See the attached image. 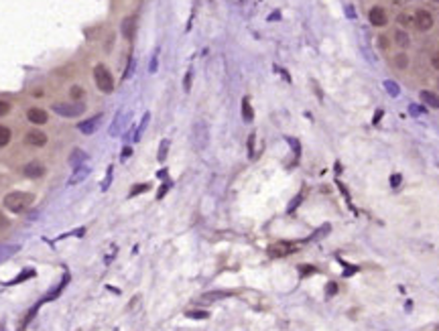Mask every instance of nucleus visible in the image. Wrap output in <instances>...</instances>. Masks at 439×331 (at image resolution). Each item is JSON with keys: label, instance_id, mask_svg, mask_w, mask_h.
Instances as JSON below:
<instances>
[{"label": "nucleus", "instance_id": "obj_1", "mask_svg": "<svg viewBox=\"0 0 439 331\" xmlns=\"http://www.w3.org/2000/svg\"><path fill=\"white\" fill-rule=\"evenodd\" d=\"M33 203V195L30 193H24V191H12L4 197V207L12 214H22L30 207Z\"/></svg>", "mask_w": 439, "mask_h": 331}, {"label": "nucleus", "instance_id": "obj_2", "mask_svg": "<svg viewBox=\"0 0 439 331\" xmlns=\"http://www.w3.org/2000/svg\"><path fill=\"white\" fill-rule=\"evenodd\" d=\"M192 140H194V146L198 150H206L208 144H210V126L206 120H196V124L192 128Z\"/></svg>", "mask_w": 439, "mask_h": 331}, {"label": "nucleus", "instance_id": "obj_3", "mask_svg": "<svg viewBox=\"0 0 439 331\" xmlns=\"http://www.w3.org/2000/svg\"><path fill=\"white\" fill-rule=\"evenodd\" d=\"M53 112L61 118H78L86 112V104L84 102H61V104H53Z\"/></svg>", "mask_w": 439, "mask_h": 331}, {"label": "nucleus", "instance_id": "obj_4", "mask_svg": "<svg viewBox=\"0 0 439 331\" xmlns=\"http://www.w3.org/2000/svg\"><path fill=\"white\" fill-rule=\"evenodd\" d=\"M94 79H96V85L100 87V92L104 94H110L114 89V79H112V73L106 65H96L94 67Z\"/></svg>", "mask_w": 439, "mask_h": 331}, {"label": "nucleus", "instance_id": "obj_5", "mask_svg": "<svg viewBox=\"0 0 439 331\" xmlns=\"http://www.w3.org/2000/svg\"><path fill=\"white\" fill-rule=\"evenodd\" d=\"M102 120H104V114H96L94 118H88V120H82V122H78V130L82 132V134H86V136H90V134H94L98 128H100V124H102Z\"/></svg>", "mask_w": 439, "mask_h": 331}, {"label": "nucleus", "instance_id": "obj_6", "mask_svg": "<svg viewBox=\"0 0 439 331\" xmlns=\"http://www.w3.org/2000/svg\"><path fill=\"white\" fill-rule=\"evenodd\" d=\"M299 250V246L295 244V242H278V244H272L270 248H268V254L270 256H287V254H291V252H297Z\"/></svg>", "mask_w": 439, "mask_h": 331}, {"label": "nucleus", "instance_id": "obj_7", "mask_svg": "<svg viewBox=\"0 0 439 331\" xmlns=\"http://www.w3.org/2000/svg\"><path fill=\"white\" fill-rule=\"evenodd\" d=\"M415 24H417V28L419 31H429V28L433 26V16H431V12L429 10H417L415 12Z\"/></svg>", "mask_w": 439, "mask_h": 331}, {"label": "nucleus", "instance_id": "obj_8", "mask_svg": "<svg viewBox=\"0 0 439 331\" xmlns=\"http://www.w3.org/2000/svg\"><path fill=\"white\" fill-rule=\"evenodd\" d=\"M368 20H370L374 26H384V24L388 22V16H386L384 8L374 6V8H370V12H368Z\"/></svg>", "mask_w": 439, "mask_h": 331}, {"label": "nucleus", "instance_id": "obj_9", "mask_svg": "<svg viewBox=\"0 0 439 331\" xmlns=\"http://www.w3.org/2000/svg\"><path fill=\"white\" fill-rule=\"evenodd\" d=\"M24 142L30 146H45L47 144V134L41 130H28L24 136Z\"/></svg>", "mask_w": 439, "mask_h": 331}, {"label": "nucleus", "instance_id": "obj_10", "mask_svg": "<svg viewBox=\"0 0 439 331\" xmlns=\"http://www.w3.org/2000/svg\"><path fill=\"white\" fill-rule=\"evenodd\" d=\"M26 118H28L33 124H45L47 120H49V114H47L43 108H28V110H26Z\"/></svg>", "mask_w": 439, "mask_h": 331}, {"label": "nucleus", "instance_id": "obj_11", "mask_svg": "<svg viewBox=\"0 0 439 331\" xmlns=\"http://www.w3.org/2000/svg\"><path fill=\"white\" fill-rule=\"evenodd\" d=\"M68 163H70V167L78 169V167H82V165L88 163V153H86V150H82V148H74L72 155H70V159H68Z\"/></svg>", "mask_w": 439, "mask_h": 331}, {"label": "nucleus", "instance_id": "obj_12", "mask_svg": "<svg viewBox=\"0 0 439 331\" xmlns=\"http://www.w3.org/2000/svg\"><path fill=\"white\" fill-rule=\"evenodd\" d=\"M22 173L28 177V179H39V177H43L45 175V167L41 165V163H37V161H33V163H28V165H24V169H22Z\"/></svg>", "mask_w": 439, "mask_h": 331}, {"label": "nucleus", "instance_id": "obj_13", "mask_svg": "<svg viewBox=\"0 0 439 331\" xmlns=\"http://www.w3.org/2000/svg\"><path fill=\"white\" fill-rule=\"evenodd\" d=\"M134 33H136V18H134V16L124 18V20H122V35L126 37V39H132Z\"/></svg>", "mask_w": 439, "mask_h": 331}, {"label": "nucleus", "instance_id": "obj_14", "mask_svg": "<svg viewBox=\"0 0 439 331\" xmlns=\"http://www.w3.org/2000/svg\"><path fill=\"white\" fill-rule=\"evenodd\" d=\"M88 175H90V167H88V165H82V167L74 169V175L70 177V185H78V183H82Z\"/></svg>", "mask_w": 439, "mask_h": 331}, {"label": "nucleus", "instance_id": "obj_15", "mask_svg": "<svg viewBox=\"0 0 439 331\" xmlns=\"http://www.w3.org/2000/svg\"><path fill=\"white\" fill-rule=\"evenodd\" d=\"M419 98H421V102H423V104H427V106H431V108L439 110V96H437V94L429 92V89H423V92L419 94Z\"/></svg>", "mask_w": 439, "mask_h": 331}, {"label": "nucleus", "instance_id": "obj_16", "mask_svg": "<svg viewBox=\"0 0 439 331\" xmlns=\"http://www.w3.org/2000/svg\"><path fill=\"white\" fill-rule=\"evenodd\" d=\"M242 118H244V122H252L254 120V110H252V106H250L248 98L242 100Z\"/></svg>", "mask_w": 439, "mask_h": 331}, {"label": "nucleus", "instance_id": "obj_17", "mask_svg": "<svg viewBox=\"0 0 439 331\" xmlns=\"http://www.w3.org/2000/svg\"><path fill=\"white\" fill-rule=\"evenodd\" d=\"M10 138H12L10 128H6V126H0V146H6V144L10 142Z\"/></svg>", "mask_w": 439, "mask_h": 331}, {"label": "nucleus", "instance_id": "obj_18", "mask_svg": "<svg viewBox=\"0 0 439 331\" xmlns=\"http://www.w3.org/2000/svg\"><path fill=\"white\" fill-rule=\"evenodd\" d=\"M392 61H394V65H396L398 69H404L406 65H409V57H406L404 53H398V55L392 59Z\"/></svg>", "mask_w": 439, "mask_h": 331}, {"label": "nucleus", "instance_id": "obj_19", "mask_svg": "<svg viewBox=\"0 0 439 331\" xmlns=\"http://www.w3.org/2000/svg\"><path fill=\"white\" fill-rule=\"evenodd\" d=\"M18 250V246H0V260H6Z\"/></svg>", "mask_w": 439, "mask_h": 331}, {"label": "nucleus", "instance_id": "obj_20", "mask_svg": "<svg viewBox=\"0 0 439 331\" xmlns=\"http://www.w3.org/2000/svg\"><path fill=\"white\" fill-rule=\"evenodd\" d=\"M394 41H396V45H400V47H406L411 41H409V35L406 33H402V31H396L394 33Z\"/></svg>", "mask_w": 439, "mask_h": 331}, {"label": "nucleus", "instance_id": "obj_21", "mask_svg": "<svg viewBox=\"0 0 439 331\" xmlns=\"http://www.w3.org/2000/svg\"><path fill=\"white\" fill-rule=\"evenodd\" d=\"M120 124H122V112H118V114H116V118H114V124L110 126V136H118Z\"/></svg>", "mask_w": 439, "mask_h": 331}, {"label": "nucleus", "instance_id": "obj_22", "mask_svg": "<svg viewBox=\"0 0 439 331\" xmlns=\"http://www.w3.org/2000/svg\"><path fill=\"white\" fill-rule=\"evenodd\" d=\"M384 87H386V92H388L390 96H394V98H396V96L400 94V89H398V85H396L394 81H390V79H388V81H384Z\"/></svg>", "mask_w": 439, "mask_h": 331}, {"label": "nucleus", "instance_id": "obj_23", "mask_svg": "<svg viewBox=\"0 0 439 331\" xmlns=\"http://www.w3.org/2000/svg\"><path fill=\"white\" fill-rule=\"evenodd\" d=\"M167 150H169V140H163L161 146H159V155H156V159H159L161 163L167 159Z\"/></svg>", "mask_w": 439, "mask_h": 331}, {"label": "nucleus", "instance_id": "obj_24", "mask_svg": "<svg viewBox=\"0 0 439 331\" xmlns=\"http://www.w3.org/2000/svg\"><path fill=\"white\" fill-rule=\"evenodd\" d=\"M148 118H150V114H144V118H142V122H140V126H138V132H136V136H134V140H138L140 138V134H142V130L146 128V124H148Z\"/></svg>", "mask_w": 439, "mask_h": 331}, {"label": "nucleus", "instance_id": "obj_25", "mask_svg": "<svg viewBox=\"0 0 439 331\" xmlns=\"http://www.w3.org/2000/svg\"><path fill=\"white\" fill-rule=\"evenodd\" d=\"M185 315L192 317V319H208V313H206V311H187Z\"/></svg>", "mask_w": 439, "mask_h": 331}, {"label": "nucleus", "instance_id": "obj_26", "mask_svg": "<svg viewBox=\"0 0 439 331\" xmlns=\"http://www.w3.org/2000/svg\"><path fill=\"white\" fill-rule=\"evenodd\" d=\"M82 96H84V89H82L80 85H74V87H72V98H74V102H80Z\"/></svg>", "mask_w": 439, "mask_h": 331}, {"label": "nucleus", "instance_id": "obj_27", "mask_svg": "<svg viewBox=\"0 0 439 331\" xmlns=\"http://www.w3.org/2000/svg\"><path fill=\"white\" fill-rule=\"evenodd\" d=\"M192 77H194L192 71L185 73V79H183V89H185V92H190V89H192Z\"/></svg>", "mask_w": 439, "mask_h": 331}, {"label": "nucleus", "instance_id": "obj_28", "mask_svg": "<svg viewBox=\"0 0 439 331\" xmlns=\"http://www.w3.org/2000/svg\"><path fill=\"white\" fill-rule=\"evenodd\" d=\"M132 71H134V59L130 57V61H128V69H126V71H124V75H122V79H124V81H126V79H128V77L132 75Z\"/></svg>", "mask_w": 439, "mask_h": 331}, {"label": "nucleus", "instance_id": "obj_29", "mask_svg": "<svg viewBox=\"0 0 439 331\" xmlns=\"http://www.w3.org/2000/svg\"><path fill=\"white\" fill-rule=\"evenodd\" d=\"M398 22H400L402 26H409V24H413V16H409V14H398Z\"/></svg>", "mask_w": 439, "mask_h": 331}, {"label": "nucleus", "instance_id": "obj_30", "mask_svg": "<svg viewBox=\"0 0 439 331\" xmlns=\"http://www.w3.org/2000/svg\"><path fill=\"white\" fill-rule=\"evenodd\" d=\"M144 191H148V185H146V183H144V185H136V187H132L130 195L134 197V195H138V193H144Z\"/></svg>", "mask_w": 439, "mask_h": 331}, {"label": "nucleus", "instance_id": "obj_31", "mask_svg": "<svg viewBox=\"0 0 439 331\" xmlns=\"http://www.w3.org/2000/svg\"><path fill=\"white\" fill-rule=\"evenodd\" d=\"M10 112V104L8 102H2L0 100V116H6Z\"/></svg>", "mask_w": 439, "mask_h": 331}, {"label": "nucleus", "instance_id": "obj_32", "mask_svg": "<svg viewBox=\"0 0 439 331\" xmlns=\"http://www.w3.org/2000/svg\"><path fill=\"white\" fill-rule=\"evenodd\" d=\"M254 134H256V132H252V134H250V138H248V150H250V157H254Z\"/></svg>", "mask_w": 439, "mask_h": 331}, {"label": "nucleus", "instance_id": "obj_33", "mask_svg": "<svg viewBox=\"0 0 439 331\" xmlns=\"http://www.w3.org/2000/svg\"><path fill=\"white\" fill-rule=\"evenodd\" d=\"M326 293H328V297H334V295L338 293V287H336V283H330V285H328V289H326Z\"/></svg>", "mask_w": 439, "mask_h": 331}, {"label": "nucleus", "instance_id": "obj_34", "mask_svg": "<svg viewBox=\"0 0 439 331\" xmlns=\"http://www.w3.org/2000/svg\"><path fill=\"white\" fill-rule=\"evenodd\" d=\"M8 226H10V222H8V218H6V216H2V214H0V230H6Z\"/></svg>", "mask_w": 439, "mask_h": 331}, {"label": "nucleus", "instance_id": "obj_35", "mask_svg": "<svg viewBox=\"0 0 439 331\" xmlns=\"http://www.w3.org/2000/svg\"><path fill=\"white\" fill-rule=\"evenodd\" d=\"M110 179H112V167L108 169V173H106V179H104V183H102V189H108V185H110Z\"/></svg>", "mask_w": 439, "mask_h": 331}, {"label": "nucleus", "instance_id": "obj_36", "mask_svg": "<svg viewBox=\"0 0 439 331\" xmlns=\"http://www.w3.org/2000/svg\"><path fill=\"white\" fill-rule=\"evenodd\" d=\"M400 179H402L400 175H392V177H390V187H398V185H400Z\"/></svg>", "mask_w": 439, "mask_h": 331}, {"label": "nucleus", "instance_id": "obj_37", "mask_svg": "<svg viewBox=\"0 0 439 331\" xmlns=\"http://www.w3.org/2000/svg\"><path fill=\"white\" fill-rule=\"evenodd\" d=\"M130 155H132V148H130V146H124V148H122V161H126Z\"/></svg>", "mask_w": 439, "mask_h": 331}, {"label": "nucleus", "instance_id": "obj_38", "mask_svg": "<svg viewBox=\"0 0 439 331\" xmlns=\"http://www.w3.org/2000/svg\"><path fill=\"white\" fill-rule=\"evenodd\" d=\"M378 45H380L382 49H388V37H386V35H380V37H378Z\"/></svg>", "mask_w": 439, "mask_h": 331}, {"label": "nucleus", "instance_id": "obj_39", "mask_svg": "<svg viewBox=\"0 0 439 331\" xmlns=\"http://www.w3.org/2000/svg\"><path fill=\"white\" fill-rule=\"evenodd\" d=\"M433 67H435V69H439V51L433 55Z\"/></svg>", "mask_w": 439, "mask_h": 331}, {"label": "nucleus", "instance_id": "obj_40", "mask_svg": "<svg viewBox=\"0 0 439 331\" xmlns=\"http://www.w3.org/2000/svg\"><path fill=\"white\" fill-rule=\"evenodd\" d=\"M380 116H382V110H378V112L374 114V124H376V122H380Z\"/></svg>", "mask_w": 439, "mask_h": 331}, {"label": "nucleus", "instance_id": "obj_41", "mask_svg": "<svg viewBox=\"0 0 439 331\" xmlns=\"http://www.w3.org/2000/svg\"><path fill=\"white\" fill-rule=\"evenodd\" d=\"M409 110H411V112H413V114H421V108H417V106H411V108H409Z\"/></svg>", "mask_w": 439, "mask_h": 331}, {"label": "nucleus", "instance_id": "obj_42", "mask_svg": "<svg viewBox=\"0 0 439 331\" xmlns=\"http://www.w3.org/2000/svg\"><path fill=\"white\" fill-rule=\"evenodd\" d=\"M278 16H280V14H278V12H272V14H270V16H268V20H276V18H278Z\"/></svg>", "mask_w": 439, "mask_h": 331}, {"label": "nucleus", "instance_id": "obj_43", "mask_svg": "<svg viewBox=\"0 0 439 331\" xmlns=\"http://www.w3.org/2000/svg\"><path fill=\"white\" fill-rule=\"evenodd\" d=\"M435 2H437V4H439V0H435Z\"/></svg>", "mask_w": 439, "mask_h": 331}, {"label": "nucleus", "instance_id": "obj_44", "mask_svg": "<svg viewBox=\"0 0 439 331\" xmlns=\"http://www.w3.org/2000/svg\"><path fill=\"white\" fill-rule=\"evenodd\" d=\"M437 85H439V81H437Z\"/></svg>", "mask_w": 439, "mask_h": 331}]
</instances>
